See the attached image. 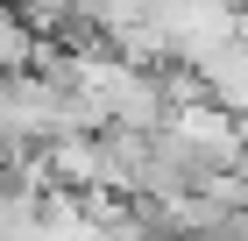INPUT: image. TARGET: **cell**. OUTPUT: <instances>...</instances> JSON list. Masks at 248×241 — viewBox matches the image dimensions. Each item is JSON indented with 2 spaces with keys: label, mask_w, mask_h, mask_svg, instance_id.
Segmentation results:
<instances>
[{
  "label": "cell",
  "mask_w": 248,
  "mask_h": 241,
  "mask_svg": "<svg viewBox=\"0 0 248 241\" xmlns=\"http://www.w3.org/2000/svg\"><path fill=\"white\" fill-rule=\"evenodd\" d=\"M43 156H50L57 192H107V149H99V135H57V142H43Z\"/></svg>",
  "instance_id": "1"
},
{
  "label": "cell",
  "mask_w": 248,
  "mask_h": 241,
  "mask_svg": "<svg viewBox=\"0 0 248 241\" xmlns=\"http://www.w3.org/2000/svg\"><path fill=\"white\" fill-rule=\"evenodd\" d=\"M220 241H227V234H220Z\"/></svg>",
  "instance_id": "5"
},
{
  "label": "cell",
  "mask_w": 248,
  "mask_h": 241,
  "mask_svg": "<svg viewBox=\"0 0 248 241\" xmlns=\"http://www.w3.org/2000/svg\"><path fill=\"white\" fill-rule=\"evenodd\" d=\"M206 71V85H213V99L227 113H248V36H234V43H220V50L199 64Z\"/></svg>",
  "instance_id": "2"
},
{
  "label": "cell",
  "mask_w": 248,
  "mask_h": 241,
  "mask_svg": "<svg viewBox=\"0 0 248 241\" xmlns=\"http://www.w3.org/2000/svg\"><path fill=\"white\" fill-rule=\"evenodd\" d=\"M156 241H170V234H156Z\"/></svg>",
  "instance_id": "4"
},
{
  "label": "cell",
  "mask_w": 248,
  "mask_h": 241,
  "mask_svg": "<svg viewBox=\"0 0 248 241\" xmlns=\"http://www.w3.org/2000/svg\"><path fill=\"white\" fill-rule=\"evenodd\" d=\"M7 185H15V177H7V170H0V192H7Z\"/></svg>",
  "instance_id": "3"
}]
</instances>
